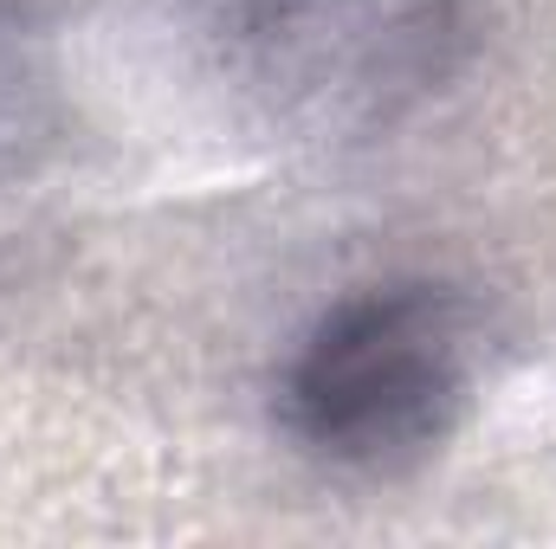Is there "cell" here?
Listing matches in <instances>:
<instances>
[{
    "label": "cell",
    "mask_w": 556,
    "mask_h": 549,
    "mask_svg": "<svg viewBox=\"0 0 556 549\" xmlns=\"http://www.w3.org/2000/svg\"><path fill=\"white\" fill-rule=\"evenodd\" d=\"M485 375V317L459 284L389 278L337 297L278 375V420L330 472L402 478L427 465Z\"/></svg>",
    "instance_id": "1"
},
{
    "label": "cell",
    "mask_w": 556,
    "mask_h": 549,
    "mask_svg": "<svg viewBox=\"0 0 556 549\" xmlns=\"http://www.w3.org/2000/svg\"><path fill=\"white\" fill-rule=\"evenodd\" d=\"M59 137V78L33 20L0 0V181L26 175Z\"/></svg>",
    "instance_id": "2"
}]
</instances>
